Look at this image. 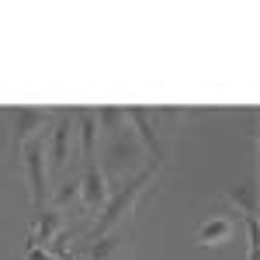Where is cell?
Returning <instances> with one entry per match:
<instances>
[{
	"label": "cell",
	"instance_id": "52a82bcc",
	"mask_svg": "<svg viewBox=\"0 0 260 260\" xmlns=\"http://www.w3.org/2000/svg\"><path fill=\"white\" fill-rule=\"evenodd\" d=\"M62 233V208L49 205V208H39L31 215V236H28V246H39V250H49V243Z\"/></svg>",
	"mask_w": 260,
	"mask_h": 260
},
{
	"label": "cell",
	"instance_id": "9c48e42d",
	"mask_svg": "<svg viewBox=\"0 0 260 260\" xmlns=\"http://www.w3.org/2000/svg\"><path fill=\"white\" fill-rule=\"evenodd\" d=\"M128 240H132L128 229H111V233H104V236L87 243L83 260H121L125 250H128Z\"/></svg>",
	"mask_w": 260,
	"mask_h": 260
},
{
	"label": "cell",
	"instance_id": "5b68a950",
	"mask_svg": "<svg viewBox=\"0 0 260 260\" xmlns=\"http://www.w3.org/2000/svg\"><path fill=\"white\" fill-rule=\"evenodd\" d=\"M125 121L132 125L136 139L142 142V149L153 153V160L163 163V139H160V111L149 108H125Z\"/></svg>",
	"mask_w": 260,
	"mask_h": 260
},
{
	"label": "cell",
	"instance_id": "7a4b0ae2",
	"mask_svg": "<svg viewBox=\"0 0 260 260\" xmlns=\"http://www.w3.org/2000/svg\"><path fill=\"white\" fill-rule=\"evenodd\" d=\"M101 160H104V177L108 174H118V177H128V174H139L142 167V142L136 139V132L125 125L118 132H108L104 136V146H101Z\"/></svg>",
	"mask_w": 260,
	"mask_h": 260
},
{
	"label": "cell",
	"instance_id": "8fae6325",
	"mask_svg": "<svg viewBox=\"0 0 260 260\" xmlns=\"http://www.w3.org/2000/svg\"><path fill=\"white\" fill-rule=\"evenodd\" d=\"M233 236H236V222L229 219V215H212L208 222H201L198 233H194L198 246H222V243H229Z\"/></svg>",
	"mask_w": 260,
	"mask_h": 260
},
{
	"label": "cell",
	"instance_id": "ba28073f",
	"mask_svg": "<svg viewBox=\"0 0 260 260\" xmlns=\"http://www.w3.org/2000/svg\"><path fill=\"white\" fill-rule=\"evenodd\" d=\"M11 118H14V142H18V149H21L28 139L45 136V128H49V121H52V111H42V108H18Z\"/></svg>",
	"mask_w": 260,
	"mask_h": 260
},
{
	"label": "cell",
	"instance_id": "4fadbf2b",
	"mask_svg": "<svg viewBox=\"0 0 260 260\" xmlns=\"http://www.w3.org/2000/svg\"><path fill=\"white\" fill-rule=\"evenodd\" d=\"M246 222V260H260V240H257V219H243Z\"/></svg>",
	"mask_w": 260,
	"mask_h": 260
},
{
	"label": "cell",
	"instance_id": "7c38bea8",
	"mask_svg": "<svg viewBox=\"0 0 260 260\" xmlns=\"http://www.w3.org/2000/svg\"><path fill=\"white\" fill-rule=\"evenodd\" d=\"M225 198L240 208L243 219H257V184H229Z\"/></svg>",
	"mask_w": 260,
	"mask_h": 260
},
{
	"label": "cell",
	"instance_id": "277c9868",
	"mask_svg": "<svg viewBox=\"0 0 260 260\" xmlns=\"http://www.w3.org/2000/svg\"><path fill=\"white\" fill-rule=\"evenodd\" d=\"M73 139H77V118H73V111H56L52 136H49V142H45V153H49V160H52V170H56V174L66 170Z\"/></svg>",
	"mask_w": 260,
	"mask_h": 260
},
{
	"label": "cell",
	"instance_id": "8992f818",
	"mask_svg": "<svg viewBox=\"0 0 260 260\" xmlns=\"http://www.w3.org/2000/svg\"><path fill=\"white\" fill-rule=\"evenodd\" d=\"M80 201L87 212H101L108 201V177L101 170V163H83V177H80Z\"/></svg>",
	"mask_w": 260,
	"mask_h": 260
},
{
	"label": "cell",
	"instance_id": "6da1fadb",
	"mask_svg": "<svg viewBox=\"0 0 260 260\" xmlns=\"http://www.w3.org/2000/svg\"><path fill=\"white\" fill-rule=\"evenodd\" d=\"M163 163L149 160L146 167H142L139 174H132V177L121 180V187L115 191V194H108V201H104V208H101L98 222H94V229H90V240H98V236H104V233H111V229H118L121 222L128 219L132 212H136V205H139V198L146 194V187L153 184V177L160 174Z\"/></svg>",
	"mask_w": 260,
	"mask_h": 260
},
{
	"label": "cell",
	"instance_id": "5bb4252c",
	"mask_svg": "<svg viewBox=\"0 0 260 260\" xmlns=\"http://www.w3.org/2000/svg\"><path fill=\"white\" fill-rule=\"evenodd\" d=\"M73 198H80V180H66L59 191H56V201H52V205L62 208V205H70Z\"/></svg>",
	"mask_w": 260,
	"mask_h": 260
},
{
	"label": "cell",
	"instance_id": "30bf717a",
	"mask_svg": "<svg viewBox=\"0 0 260 260\" xmlns=\"http://www.w3.org/2000/svg\"><path fill=\"white\" fill-rule=\"evenodd\" d=\"M73 118H77V139H80L83 163H94V156H98V136H101L98 111L94 108H80V111H73Z\"/></svg>",
	"mask_w": 260,
	"mask_h": 260
},
{
	"label": "cell",
	"instance_id": "3957f363",
	"mask_svg": "<svg viewBox=\"0 0 260 260\" xmlns=\"http://www.w3.org/2000/svg\"><path fill=\"white\" fill-rule=\"evenodd\" d=\"M21 160H24V177L31 187V205L35 212L45 208V187H49V170H45V136H35L21 146Z\"/></svg>",
	"mask_w": 260,
	"mask_h": 260
}]
</instances>
